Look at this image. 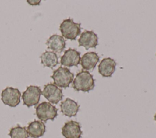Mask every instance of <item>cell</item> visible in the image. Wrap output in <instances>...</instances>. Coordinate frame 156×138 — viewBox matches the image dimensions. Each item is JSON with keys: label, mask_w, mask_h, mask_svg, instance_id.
<instances>
[{"label": "cell", "mask_w": 156, "mask_h": 138, "mask_svg": "<svg viewBox=\"0 0 156 138\" xmlns=\"http://www.w3.org/2000/svg\"><path fill=\"white\" fill-rule=\"evenodd\" d=\"M93 75L88 71H81L78 72L73 81V88L77 91L89 92L93 90L95 86Z\"/></svg>", "instance_id": "cell-1"}, {"label": "cell", "mask_w": 156, "mask_h": 138, "mask_svg": "<svg viewBox=\"0 0 156 138\" xmlns=\"http://www.w3.org/2000/svg\"><path fill=\"white\" fill-rule=\"evenodd\" d=\"M51 78L54 80V84L57 86L66 88L73 81L74 74L68 68L59 67L53 71Z\"/></svg>", "instance_id": "cell-2"}, {"label": "cell", "mask_w": 156, "mask_h": 138, "mask_svg": "<svg viewBox=\"0 0 156 138\" xmlns=\"http://www.w3.org/2000/svg\"><path fill=\"white\" fill-rule=\"evenodd\" d=\"M60 31L63 37L68 40H74L80 34V23L74 22L71 18L66 19L60 24Z\"/></svg>", "instance_id": "cell-3"}, {"label": "cell", "mask_w": 156, "mask_h": 138, "mask_svg": "<svg viewBox=\"0 0 156 138\" xmlns=\"http://www.w3.org/2000/svg\"><path fill=\"white\" fill-rule=\"evenodd\" d=\"M57 108L51 103L43 102L40 103L35 108L37 117L41 122H47L48 120H54L57 116Z\"/></svg>", "instance_id": "cell-4"}, {"label": "cell", "mask_w": 156, "mask_h": 138, "mask_svg": "<svg viewBox=\"0 0 156 138\" xmlns=\"http://www.w3.org/2000/svg\"><path fill=\"white\" fill-rule=\"evenodd\" d=\"M41 94V91L38 86L34 85L27 86L22 95L24 105L27 107L37 105L40 101Z\"/></svg>", "instance_id": "cell-5"}, {"label": "cell", "mask_w": 156, "mask_h": 138, "mask_svg": "<svg viewBox=\"0 0 156 138\" xmlns=\"http://www.w3.org/2000/svg\"><path fill=\"white\" fill-rule=\"evenodd\" d=\"M21 92L17 88L7 87L1 92V100L10 107H15L20 103Z\"/></svg>", "instance_id": "cell-6"}, {"label": "cell", "mask_w": 156, "mask_h": 138, "mask_svg": "<svg viewBox=\"0 0 156 138\" xmlns=\"http://www.w3.org/2000/svg\"><path fill=\"white\" fill-rule=\"evenodd\" d=\"M41 94L50 103L53 104H57L63 98L62 90L53 83L44 85Z\"/></svg>", "instance_id": "cell-7"}, {"label": "cell", "mask_w": 156, "mask_h": 138, "mask_svg": "<svg viewBox=\"0 0 156 138\" xmlns=\"http://www.w3.org/2000/svg\"><path fill=\"white\" fill-rule=\"evenodd\" d=\"M62 134L65 138H81L82 131L80 123L74 120L66 122L62 128Z\"/></svg>", "instance_id": "cell-8"}, {"label": "cell", "mask_w": 156, "mask_h": 138, "mask_svg": "<svg viewBox=\"0 0 156 138\" xmlns=\"http://www.w3.org/2000/svg\"><path fill=\"white\" fill-rule=\"evenodd\" d=\"M80 61V53L74 49H68L61 57L60 63L68 67L77 66Z\"/></svg>", "instance_id": "cell-9"}, {"label": "cell", "mask_w": 156, "mask_h": 138, "mask_svg": "<svg viewBox=\"0 0 156 138\" xmlns=\"http://www.w3.org/2000/svg\"><path fill=\"white\" fill-rule=\"evenodd\" d=\"M97 35L92 30H85L78 40L79 46H83L86 50L90 48L96 47L98 44Z\"/></svg>", "instance_id": "cell-10"}, {"label": "cell", "mask_w": 156, "mask_h": 138, "mask_svg": "<svg viewBox=\"0 0 156 138\" xmlns=\"http://www.w3.org/2000/svg\"><path fill=\"white\" fill-rule=\"evenodd\" d=\"M116 63L113 58H105L101 60L98 66L99 73L104 77H109L115 71Z\"/></svg>", "instance_id": "cell-11"}, {"label": "cell", "mask_w": 156, "mask_h": 138, "mask_svg": "<svg viewBox=\"0 0 156 138\" xmlns=\"http://www.w3.org/2000/svg\"><path fill=\"white\" fill-rule=\"evenodd\" d=\"M60 106L63 114L69 117L76 116L80 107L76 101L69 98H66L62 102Z\"/></svg>", "instance_id": "cell-12"}, {"label": "cell", "mask_w": 156, "mask_h": 138, "mask_svg": "<svg viewBox=\"0 0 156 138\" xmlns=\"http://www.w3.org/2000/svg\"><path fill=\"white\" fill-rule=\"evenodd\" d=\"M99 61V57L94 52L85 53L80 59L82 67L87 71H93Z\"/></svg>", "instance_id": "cell-13"}, {"label": "cell", "mask_w": 156, "mask_h": 138, "mask_svg": "<svg viewBox=\"0 0 156 138\" xmlns=\"http://www.w3.org/2000/svg\"><path fill=\"white\" fill-rule=\"evenodd\" d=\"M48 48L54 52L60 53L65 48L66 43L64 38L58 35H52L46 41Z\"/></svg>", "instance_id": "cell-14"}, {"label": "cell", "mask_w": 156, "mask_h": 138, "mask_svg": "<svg viewBox=\"0 0 156 138\" xmlns=\"http://www.w3.org/2000/svg\"><path fill=\"white\" fill-rule=\"evenodd\" d=\"M28 135L33 138H39L43 136L46 131L44 123L39 120H34L29 123L27 127Z\"/></svg>", "instance_id": "cell-15"}, {"label": "cell", "mask_w": 156, "mask_h": 138, "mask_svg": "<svg viewBox=\"0 0 156 138\" xmlns=\"http://www.w3.org/2000/svg\"><path fill=\"white\" fill-rule=\"evenodd\" d=\"M40 59L41 64L44 67H48L51 69L56 66L58 63L57 55L51 51H45L43 52L40 56Z\"/></svg>", "instance_id": "cell-16"}, {"label": "cell", "mask_w": 156, "mask_h": 138, "mask_svg": "<svg viewBox=\"0 0 156 138\" xmlns=\"http://www.w3.org/2000/svg\"><path fill=\"white\" fill-rule=\"evenodd\" d=\"M9 135L10 138H28V133L26 127L20 125L13 127L10 129Z\"/></svg>", "instance_id": "cell-17"}, {"label": "cell", "mask_w": 156, "mask_h": 138, "mask_svg": "<svg viewBox=\"0 0 156 138\" xmlns=\"http://www.w3.org/2000/svg\"><path fill=\"white\" fill-rule=\"evenodd\" d=\"M40 1H38V0H37V1H30H30H27V2L29 4L32 5H36L40 4Z\"/></svg>", "instance_id": "cell-18"}, {"label": "cell", "mask_w": 156, "mask_h": 138, "mask_svg": "<svg viewBox=\"0 0 156 138\" xmlns=\"http://www.w3.org/2000/svg\"><path fill=\"white\" fill-rule=\"evenodd\" d=\"M154 120H155V121L156 122V114H155V116H154Z\"/></svg>", "instance_id": "cell-19"}]
</instances>
